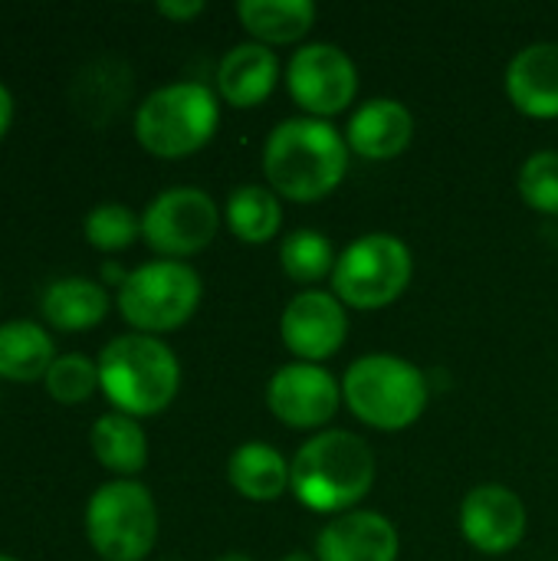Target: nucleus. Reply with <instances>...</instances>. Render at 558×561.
<instances>
[{
    "mask_svg": "<svg viewBox=\"0 0 558 561\" xmlns=\"http://www.w3.org/2000/svg\"><path fill=\"white\" fill-rule=\"evenodd\" d=\"M349 154L345 135L332 122L309 115L286 118L263 141L266 187L296 204L322 201L345 181Z\"/></svg>",
    "mask_w": 558,
    "mask_h": 561,
    "instance_id": "f257e3e1",
    "label": "nucleus"
},
{
    "mask_svg": "<svg viewBox=\"0 0 558 561\" xmlns=\"http://www.w3.org/2000/svg\"><path fill=\"white\" fill-rule=\"evenodd\" d=\"M375 450L352 431H319L309 437L289 467V493L319 516L352 513L375 486Z\"/></svg>",
    "mask_w": 558,
    "mask_h": 561,
    "instance_id": "f03ea898",
    "label": "nucleus"
},
{
    "mask_svg": "<svg viewBox=\"0 0 558 561\" xmlns=\"http://www.w3.org/2000/svg\"><path fill=\"white\" fill-rule=\"evenodd\" d=\"M95 365L102 394L128 417L161 414L181 388L178 355L158 335H118L102 348Z\"/></svg>",
    "mask_w": 558,
    "mask_h": 561,
    "instance_id": "7ed1b4c3",
    "label": "nucleus"
},
{
    "mask_svg": "<svg viewBox=\"0 0 558 561\" xmlns=\"http://www.w3.org/2000/svg\"><path fill=\"white\" fill-rule=\"evenodd\" d=\"M342 401L365 427L382 434H398L421 421L431 391L418 365L388 352H375L355 358L345 368Z\"/></svg>",
    "mask_w": 558,
    "mask_h": 561,
    "instance_id": "20e7f679",
    "label": "nucleus"
},
{
    "mask_svg": "<svg viewBox=\"0 0 558 561\" xmlns=\"http://www.w3.org/2000/svg\"><path fill=\"white\" fill-rule=\"evenodd\" d=\"M220 125V95L204 82H171L155 89L135 112V138L155 158H187L201 151Z\"/></svg>",
    "mask_w": 558,
    "mask_h": 561,
    "instance_id": "39448f33",
    "label": "nucleus"
},
{
    "mask_svg": "<svg viewBox=\"0 0 558 561\" xmlns=\"http://www.w3.org/2000/svg\"><path fill=\"white\" fill-rule=\"evenodd\" d=\"M414 276V260L395 233H365L352 240L332 270V293L345 309L375 312L398 302Z\"/></svg>",
    "mask_w": 558,
    "mask_h": 561,
    "instance_id": "423d86ee",
    "label": "nucleus"
},
{
    "mask_svg": "<svg viewBox=\"0 0 558 561\" xmlns=\"http://www.w3.org/2000/svg\"><path fill=\"white\" fill-rule=\"evenodd\" d=\"M86 536L105 561H145L158 542V506L145 483L112 480L86 506Z\"/></svg>",
    "mask_w": 558,
    "mask_h": 561,
    "instance_id": "0eeeda50",
    "label": "nucleus"
},
{
    "mask_svg": "<svg viewBox=\"0 0 558 561\" xmlns=\"http://www.w3.org/2000/svg\"><path fill=\"white\" fill-rule=\"evenodd\" d=\"M201 276L181 260L141 263L118 286V312L141 335L181 329L201 306Z\"/></svg>",
    "mask_w": 558,
    "mask_h": 561,
    "instance_id": "6e6552de",
    "label": "nucleus"
},
{
    "mask_svg": "<svg viewBox=\"0 0 558 561\" xmlns=\"http://www.w3.org/2000/svg\"><path fill=\"white\" fill-rule=\"evenodd\" d=\"M220 207L201 187L161 191L141 214V237L161 260H184L214 243Z\"/></svg>",
    "mask_w": 558,
    "mask_h": 561,
    "instance_id": "1a4fd4ad",
    "label": "nucleus"
},
{
    "mask_svg": "<svg viewBox=\"0 0 558 561\" xmlns=\"http://www.w3.org/2000/svg\"><path fill=\"white\" fill-rule=\"evenodd\" d=\"M286 89L309 118H332L355 102L358 69L335 43H309L286 62Z\"/></svg>",
    "mask_w": 558,
    "mask_h": 561,
    "instance_id": "9d476101",
    "label": "nucleus"
},
{
    "mask_svg": "<svg viewBox=\"0 0 558 561\" xmlns=\"http://www.w3.org/2000/svg\"><path fill=\"white\" fill-rule=\"evenodd\" d=\"M266 408L293 431H322L342 408V381L322 365L289 362L266 381Z\"/></svg>",
    "mask_w": 558,
    "mask_h": 561,
    "instance_id": "9b49d317",
    "label": "nucleus"
},
{
    "mask_svg": "<svg viewBox=\"0 0 558 561\" xmlns=\"http://www.w3.org/2000/svg\"><path fill=\"white\" fill-rule=\"evenodd\" d=\"M280 339L296 355V362L322 365L339 355L349 339V316L335 293L303 289L296 293L280 316Z\"/></svg>",
    "mask_w": 558,
    "mask_h": 561,
    "instance_id": "f8f14e48",
    "label": "nucleus"
},
{
    "mask_svg": "<svg viewBox=\"0 0 558 561\" xmlns=\"http://www.w3.org/2000/svg\"><path fill=\"white\" fill-rule=\"evenodd\" d=\"M529 529L526 503L500 483L474 486L460 503V533L483 556L513 552Z\"/></svg>",
    "mask_w": 558,
    "mask_h": 561,
    "instance_id": "ddd939ff",
    "label": "nucleus"
},
{
    "mask_svg": "<svg viewBox=\"0 0 558 561\" xmlns=\"http://www.w3.org/2000/svg\"><path fill=\"white\" fill-rule=\"evenodd\" d=\"M398 552L395 523L375 510L342 513L316 536V561H398Z\"/></svg>",
    "mask_w": 558,
    "mask_h": 561,
    "instance_id": "4468645a",
    "label": "nucleus"
},
{
    "mask_svg": "<svg viewBox=\"0 0 558 561\" xmlns=\"http://www.w3.org/2000/svg\"><path fill=\"white\" fill-rule=\"evenodd\" d=\"M414 138V115L398 99H368L362 102L345 125V145L365 161H391Z\"/></svg>",
    "mask_w": 558,
    "mask_h": 561,
    "instance_id": "2eb2a0df",
    "label": "nucleus"
},
{
    "mask_svg": "<svg viewBox=\"0 0 558 561\" xmlns=\"http://www.w3.org/2000/svg\"><path fill=\"white\" fill-rule=\"evenodd\" d=\"M506 95L516 112L529 118H558V43L523 46L503 76Z\"/></svg>",
    "mask_w": 558,
    "mask_h": 561,
    "instance_id": "dca6fc26",
    "label": "nucleus"
},
{
    "mask_svg": "<svg viewBox=\"0 0 558 561\" xmlns=\"http://www.w3.org/2000/svg\"><path fill=\"white\" fill-rule=\"evenodd\" d=\"M280 82V59L263 43H237L217 62V95L234 108H257Z\"/></svg>",
    "mask_w": 558,
    "mask_h": 561,
    "instance_id": "f3484780",
    "label": "nucleus"
},
{
    "mask_svg": "<svg viewBox=\"0 0 558 561\" xmlns=\"http://www.w3.org/2000/svg\"><path fill=\"white\" fill-rule=\"evenodd\" d=\"M289 460L266 440L240 444L227 460L230 486L250 503H276L289 493Z\"/></svg>",
    "mask_w": 558,
    "mask_h": 561,
    "instance_id": "a211bd4d",
    "label": "nucleus"
},
{
    "mask_svg": "<svg viewBox=\"0 0 558 561\" xmlns=\"http://www.w3.org/2000/svg\"><path fill=\"white\" fill-rule=\"evenodd\" d=\"M43 319L62 332H82L92 329L105 319L109 312V293L102 283L95 279H82V276H66L46 286L43 299Z\"/></svg>",
    "mask_w": 558,
    "mask_h": 561,
    "instance_id": "6ab92c4d",
    "label": "nucleus"
},
{
    "mask_svg": "<svg viewBox=\"0 0 558 561\" xmlns=\"http://www.w3.org/2000/svg\"><path fill=\"white\" fill-rule=\"evenodd\" d=\"M237 16L253 43L286 46L303 39L316 23V3L309 0H240Z\"/></svg>",
    "mask_w": 558,
    "mask_h": 561,
    "instance_id": "aec40b11",
    "label": "nucleus"
},
{
    "mask_svg": "<svg viewBox=\"0 0 558 561\" xmlns=\"http://www.w3.org/2000/svg\"><path fill=\"white\" fill-rule=\"evenodd\" d=\"M89 444H92L95 460L105 470L118 473V480H132L148 463V437H145L141 424L122 411L102 414L92 424Z\"/></svg>",
    "mask_w": 558,
    "mask_h": 561,
    "instance_id": "412c9836",
    "label": "nucleus"
},
{
    "mask_svg": "<svg viewBox=\"0 0 558 561\" xmlns=\"http://www.w3.org/2000/svg\"><path fill=\"white\" fill-rule=\"evenodd\" d=\"M56 362L53 339L36 322H7L0 325V378L7 381H36L46 378Z\"/></svg>",
    "mask_w": 558,
    "mask_h": 561,
    "instance_id": "4be33fe9",
    "label": "nucleus"
},
{
    "mask_svg": "<svg viewBox=\"0 0 558 561\" xmlns=\"http://www.w3.org/2000/svg\"><path fill=\"white\" fill-rule=\"evenodd\" d=\"M224 217H227V227L237 240L260 247L280 233L283 204H280V194L270 191L266 184H243L227 197Z\"/></svg>",
    "mask_w": 558,
    "mask_h": 561,
    "instance_id": "5701e85b",
    "label": "nucleus"
},
{
    "mask_svg": "<svg viewBox=\"0 0 558 561\" xmlns=\"http://www.w3.org/2000/svg\"><path fill=\"white\" fill-rule=\"evenodd\" d=\"M128 89H132V72L125 62L105 56V59H95L92 66H86L76 82H72V102L76 108L92 118V122H105L112 118L122 102L128 99Z\"/></svg>",
    "mask_w": 558,
    "mask_h": 561,
    "instance_id": "b1692460",
    "label": "nucleus"
},
{
    "mask_svg": "<svg viewBox=\"0 0 558 561\" xmlns=\"http://www.w3.org/2000/svg\"><path fill=\"white\" fill-rule=\"evenodd\" d=\"M335 260H339V253H335L332 240L326 233H319V230H293L280 243V266H283V273L293 283H303V286L332 276Z\"/></svg>",
    "mask_w": 558,
    "mask_h": 561,
    "instance_id": "393cba45",
    "label": "nucleus"
},
{
    "mask_svg": "<svg viewBox=\"0 0 558 561\" xmlns=\"http://www.w3.org/2000/svg\"><path fill=\"white\" fill-rule=\"evenodd\" d=\"M82 230L95 250L115 253V250L132 247L141 237V217H135L132 207L125 204H99L86 214Z\"/></svg>",
    "mask_w": 558,
    "mask_h": 561,
    "instance_id": "a878e982",
    "label": "nucleus"
},
{
    "mask_svg": "<svg viewBox=\"0 0 558 561\" xmlns=\"http://www.w3.org/2000/svg\"><path fill=\"white\" fill-rule=\"evenodd\" d=\"M516 187L526 207L546 217H558V151L529 154L520 168Z\"/></svg>",
    "mask_w": 558,
    "mask_h": 561,
    "instance_id": "bb28decb",
    "label": "nucleus"
},
{
    "mask_svg": "<svg viewBox=\"0 0 558 561\" xmlns=\"http://www.w3.org/2000/svg\"><path fill=\"white\" fill-rule=\"evenodd\" d=\"M46 391L59 404H82L99 388V365L86 355H59L46 371Z\"/></svg>",
    "mask_w": 558,
    "mask_h": 561,
    "instance_id": "cd10ccee",
    "label": "nucleus"
},
{
    "mask_svg": "<svg viewBox=\"0 0 558 561\" xmlns=\"http://www.w3.org/2000/svg\"><path fill=\"white\" fill-rule=\"evenodd\" d=\"M158 13L174 23H187L204 13V0H158Z\"/></svg>",
    "mask_w": 558,
    "mask_h": 561,
    "instance_id": "c85d7f7f",
    "label": "nucleus"
},
{
    "mask_svg": "<svg viewBox=\"0 0 558 561\" xmlns=\"http://www.w3.org/2000/svg\"><path fill=\"white\" fill-rule=\"evenodd\" d=\"M10 122H13V95H10V89L0 82V138L7 135Z\"/></svg>",
    "mask_w": 558,
    "mask_h": 561,
    "instance_id": "c756f323",
    "label": "nucleus"
},
{
    "mask_svg": "<svg viewBox=\"0 0 558 561\" xmlns=\"http://www.w3.org/2000/svg\"><path fill=\"white\" fill-rule=\"evenodd\" d=\"M214 561H253L247 552H224L220 559H214Z\"/></svg>",
    "mask_w": 558,
    "mask_h": 561,
    "instance_id": "7c9ffc66",
    "label": "nucleus"
},
{
    "mask_svg": "<svg viewBox=\"0 0 558 561\" xmlns=\"http://www.w3.org/2000/svg\"><path fill=\"white\" fill-rule=\"evenodd\" d=\"M280 561H316V556H309V552H289V556H283Z\"/></svg>",
    "mask_w": 558,
    "mask_h": 561,
    "instance_id": "2f4dec72",
    "label": "nucleus"
},
{
    "mask_svg": "<svg viewBox=\"0 0 558 561\" xmlns=\"http://www.w3.org/2000/svg\"><path fill=\"white\" fill-rule=\"evenodd\" d=\"M0 561H16V559H10V556H0Z\"/></svg>",
    "mask_w": 558,
    "mask_h": 561,
    "instance_id": "473e14b6",
    "label": "nucleus"
}]
</instances>
